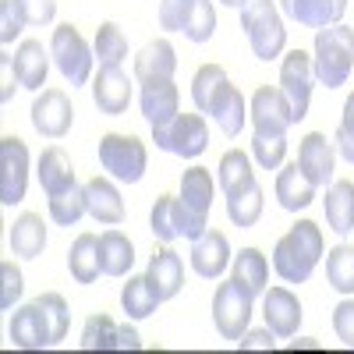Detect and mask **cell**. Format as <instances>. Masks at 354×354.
<instances>
[{
	"mask_svg": "<svg viewBox=\"0 0 354 354\" xmlns=\"http://www.w3.org/2000/svg\"><path fill=\"white\" fill-rule=\"evenodd\" d=\"M252 301H255V294L248 287H241L234 277L216 287V294H213V322H216L223 340H234V344L241 340V333L252 322Z\"/></svg>",
	"mask_w": 354,
	"mask_h": 354,
	"instance_id": "cell-8",
	"label": "cell"
},
{
	"mask_svg": "<svg viewBox=\"0 0 354 354\" xmlns=\"http://www.w3.org/2000/svg\"><path fill=\"white\" fill-rule=\"evenodd\" d=\"M153 142L163 153H174L181 160H195V156L205 153V145H209V128H205L202 113H177L174 121L153 128Z\"/></svg>",
	"mask_w": 354,
	"mask_h": 354,
	"instance_id": "cell-6",
	"label": "cell"
},
{
	"mask_svg": "<svg viewBox=\"0 0 354 354\" xmlns=\"http://www.w3.org/2000/svg\"><path fill=\"white\" fill-rule=\"evenodd\" d=\"M50 57L43 50V43L36 39H25L18 50H15V71L21 78V88H28V93H39V88L46 85V71H50Z\"/></svg>",
	"mask_w": 354,
	"mask_h": 354,
	"instance_id": "cell-25",
	"label": "cell"
},
{
	"mask_svg": "<svg viewBox=\"0 0 354 354\" xmlns=\"http://www.w3.org/2000/svg\"><path fill=\"white\" fill-rule=\"evenodd\" d=\"M192 100L202 113H209L216 128L227 138H238L245 121H248V103L238 88L230 85L227 71L220 64H202L192 78Z\"/></svg>",
	"mask_w": 354,
	"mask_h": 354,
	"instance_id": "cell-2",
	"label": "cell"
},
{
	"mask_svg": "<svg viewBox=\"0 0 354 354\" xmlns=\"http://www.w3.org/2000/svg\"><path fill=\"white\" fill-rule=\"evenodd\" d=\"M96 57L100 68H121V61H128V36L117 21H103L96 28Z\"/></svg>",
	"mask_w": 354,
	"mask_h": 354,
	"instance_id": "cell-36",
	"label": "cell"
},
{
	"mask_svg": "<svg viewBox=\"0 0 354 354\" xmlns=\"http://www.w3.org/2000/svg\"><path fill=\"white\" fill-rule=\"evenodd\" d=\"M145 280H149V287L160 294V301L177 298L181 287H185V262H181V255H177L170 245L156 248L153 259H149V270H145Z\"/></svg>",
	"mask_w": 354,
	"mask_h": 354,
	"instance_id": "cell-19",
	"label": "cell"
},
{
	"mask_svg": "<svg viewBox=\"0 0 354 354\" xmlns=\"http://www.w3.org/2000/svg\"><path fill=\"white\" fill-rule=\"evenodd\" d=\"M326 280L340 294H354V245H337L326 252Z\"/></svg>",
	"mask_w": 354,
	"mask_h": 354,
	"instance_id": "cell-37",
	"label": "cell"
},
{
	"mask_svg": "<svg viewBox=\"0 0 354 354\" xmlns=\"http://www.w3.org/2000/svg\"><path fill=\"white\" fill-rule=\"evenodd\" d=\"M93 100L100 106V113L106 117H121L131 103V82L121 68H100L96 82H93Z\"/></svg>",
	"mask_w": 354,
	"mask_h": 354,
	"instance_id": "cell-21",
	"label": "cell"
},
{
	"mask_svg": "<svg viewBox=\"0 0 354 354\" xmlns=\"http://www.w3.org/2000/svg\"><path fill=\"white\" fill-rule=\"evenodd\" d=\"M230 262V241L220 230H205L202 238L192 241V270L205 280H216Z\"/></svg>",
	"mask_w": 354,
	"mask_h": 354,
	"instance_id": "cell-20",
	"label": "cell"
},
{
	"mask_svg": "<svg viewBox=\"0 0 354 354\" xmlns=\"http://www.w3.org/2000/svg\"><path fill=\"white\" fill-rule=\"evenodd\" d=\"M100 163L110 177H117V181H124V185H135V181H142L149 153H145L142 138L110 131V135L100 138Z\"/></svg>",
	"mask_w": 354,
	"mask_h": 354,
	"instance_id": "cell-7",
	"label": "cell"
},
{
	"mask_svg": "<svg viewBox=\"0 0 354 354\" xmlns=\"http://www.w3.org/2000/svg\"><path fill=\"white\" fill-rule=\"evenodd\" d=\"M298 167L301 174L308 177V181L315 188L322 185H333V170H337V145L322 135V131H312L301 138L298 145Z\"/></svg>",
	"mask_w": 354,
	"mask_h": 354,
	"instance_id": "cell-16",
	"label": "cell"
},
{
	"mask_svg": "<svg viewBox=\"0 0 354 354\" xmlns=\"http://www.w3.org/2000/svg\"><path fill=\"white\" fill-rule=\"evenodd\" d=\"M11 252L18 259H39L46 248V223L39 213H21L11 227Z\"/></svg>",
	"mask_w": 354,
	"mask_h": 354,
	"instance_id": "cell-29",
	"label": "cell"
},
{
	"mask_svg": "<svg viewBox=\"0 0 354 354\" xmlns=\"http://www.w3.org/2000/svg\"><path fill=\"white\" fill-rule=\"evenodd\" d=\"M75 121V106L61 88H43L32 103V124L43 138H64Z\"/></svg>",
	"mask_w": 354,
	"mask_h": 354,
	"instance_id": "cell-15",
	"label": "cell"
},
{
	"mask_svg": "<svg viewBox=\"0 0 354 354\" xmlns=\"http://www.w3.org/2000/svg\"><path fill=\"white\" fill-rule=\"evenodd\" d=\"M241 28L259 61H277L287 46V28L273 0H248L241 8Z\"/></svg>",
	"mask_w": 354,
	"mask_h": 354,
	"instance_id": "cell-5",
	"label": "cell"
},
{
	"mask_svg": "<svg viewBox=\"0 0 354 354\" xmlns=\"http://www.w3.org/2000/svg\"><path fill=\"white\" fill-rule=\"evenodd\" d=\"M220 4H227V8H245L248 0H220Z\"/></svg>",
	"mask_w": 354,
	"mask_h": 354,
	"instance_id": "cell-51",
	"label": "cell"
},
{
	"mask_svg": "<svg viewBox=\"0 0 354 354\" xmlns=\"http://www.w3.org/2000/svg\"><path fill=\"white\" fill-rule=\"evenodd\" d=\"M25 25H28V21H25V15H21V8H18V0H0V43L11 46L15 36L21 32Z\"/></svg>",
	"mask_w": 354,
	"mask_h": 354,
	"instance_id": "cell-45",
	"label": "cell"
},
{
	"mask_svg": "<svg viewBox=\"0 0 354 354\" xmlns=\"http://www.w3.org/2000/svg\"><path fill=\"white\" fill-rule=\"evenodd\" d=\"M312 198H315V185L301 174L298 160L287 163L277 174V202L283 205L287 213H298V209H305V205H312Z\"/></svg>",
	"mask_w": 354,
	"mask_h": 354,
	"instance_id": "cell-27",
	"label": "cell"
},
{
	"mask_svg": "<svg viewBox=\"0 0 354 354\" xmlns=\"http://www.w3.org/2000/svg\"><path fill=\"white\" fill-rule=\"evenodd\" d=\"M227 216L234 220V227H255L262 216V188H248L241 195H230L227 198Z\"/></svg>",
	"mask_w": 354,
	"mask_h": 354,
	"instance_id": "cell-39",
	"label": "cell"
},
{
	"mask_svg": "<svg viewBox=\"0 0 354 354\" xmlns=\"http://www.w3.org/2000/svg\"><path fill=\"white\" fill-rule=\"evenodd\" d=\"M312 71L326 88H340L354 71V28L347 25H326L315 28V57Z\"/></svg>",
	"mask_w": 354,
	"mask_h": 354,
	"instance_id": "cell-4",
	"label": "cell"
},
{
	"mask_svg": "<svg viewBox=\"0 0 354 354\" xmlns=\"http://www.w3.org/2000/svg\"><path fill=\"white\" fill-rule=\"evenodd\" d=\"M68 322H71L68 301L50 290L15 312L8 333H11L15 347H21V351H43V347H57L68 337Z\"/></svg>",
	"mask_w": 354,
	"mask_h": 354,
	"instance_id": "cell-1",
	"label": "cell"
},
{
	"mask_svg": "<svg viewBox=\"0 0 354 354\" xmlns=\"http://www.w3.org/2000/svg\"><path fill=\"white\" fill-rule=\"evenodd\" d=\"M15 82L21 85V78H18V71H15V57H11V53H0V103H11Z\"/></svg>",
	"mask_w": 354,
	"mask_h": 354,
	"instance_id": "cell-48",
	"label": "cell"
},
{
	"mask_svg": "<svg viewBox=\"0 0 354 354\" xmlns=\"http://www.w3.org/2000/svg\"><path fill=\"white\" fill-rule=\"evenodd\" d=\"M262 315L277 337H294L301 326V301L287 287H270L262 294Z\"/></svg>",
	"mask_w": 354,
	"mask_h": 354,
	"instance_id": "cell-18",
	"label": "cell"
},
{
	"mask_svg": "<svg viewBox=\"0 0 354 354\" xmlns=\"http://www.w3.org/2000/svg\"><path fill=\"white\" fill-rule=\"evenodd\" d=\"M185 202V209L209 227V209H213V174L205 167H188L181 174V195H177Z\"/></svg>",
	"mask_w": 354,
	"mask_h": 354,
	"instance_id": "cell-22",
	"label": "cell"
},
{
	"mask_svg": "<svg viewBox=\"0 0 354 354\" xmlns=\"http://www.w3.org/2000/svg\"><path fill=\"white\" fill-rule=\"evenodd\" d=\"M85 213H88V209H85V188L71 185V188H64L61 195H50V220H53L57 227H75Z\"/></svg>",
	"mask_w": 354,
	"mask_h": 354,
	"instance_id": "cell-38",
	"label": "cell"
},
{
	"mask_svg": "<svg viewBox=\"0 0 354 354\" xmlns=\"http://www.w3.org/2000/svg\"><path fill=\"white\" fill-rule=\"evenodd\" d=\"M298 347H308V351H319V344H315V340H294V344H290V351H298Z\"/></svg>",
	"mask_w": 354,
	"mask_h": 354,
	"instance_id": "cell-50",
	"label": "cell"
},
{
	"mask_svg": "<svg viewBox=\"0 0 354 354\" xmlns=\"http://www.w3.org/2000/svg\"><path fill=\"white\" fill-rule=\"evenodd\" d=\"M277 333L266 326V330H245L241 333V340H238V347L241 351H273L277 347V340H273Z\"/></svg>",
	"mask_w": 354,
	"mask_h": 354,
	"instance_id": "cell-49",
	"label": "cell"
},
{
	"mask_svg": "<svg viewBox=\"0 0 354 354\" xmlns=\"http://www.w3.org/2000/svg\"><path fill=\"white\" fill-rule=\"evenodd\" d=\"M326 223L340 238L354 230V181H333L326 188Z\"/></svg>",
	"mask_w": 354,
	"mask_h": 354,
	"instance_id": "cell-32",
	"label": "cell"
},
{
	"mask_svg": "<svg viewBox=\"0 0 354 354\" xmlns=\"http://www.w3.org/2000/svg\"><path fill=\"white\" fill-rule=\"evenodd\" d=\"M333 330L344 340V347H354V298L351 294L333 308Z\"/></svg>",
	"mask_w": 354,
	"mask_h": 354,
	"instance_id": "cell-46",
	"label": "cell"
},
{
	"mask_svg": "<svg viewBox=\"0 0 354 354\" xmlns=\"http://www.w3.org/2000/svg\"><path fill=\"white\" fill-rule=\"evenodd\" d=\"M135 262V245L128 234L121 230H103L100 234V266H103V277H128Z\"/></svg>",
	"mask_w": 354,
	"mask_h": 354,
	"instance_id": "cell-28",
	"label": "cell"
},
{
	"mask_svg": "<svg viewBox=\"0 0 354 354\" xmlns=\"http://www.w3.org/2000/svg\"><path fill=\"white\" fill-rule=\"evenodd\" d=\"M21 270L15 262H0V308H15V301L21 298Z\"/></svg>",
	"mask_w": 354,
	"mask_h": 354,
	"instance_id": "cell-44",
	"label": "cell"
},
{
	"mask_svg": "<svg viewBox=\"0 0 354 354\" xmlns=\"http://www.w3.org/2000/svg\"><path fill=\"white\" fill-rule=\"evenodd\" d=\"M234 280L241 287H248L255 298L266 294V283H270V262L259 248H241V255H234Z\"/></svg>",
	"mask_w": 354,
	"mask_h": 354,
	"instance_id": "cell-35",
	"label": "cell"
},
{
	"mask_svg": "<svg viewBox=\"0 0 354 354\" xmlns=\"http://www.w3.org/2000/svg\"><path fill=\"white\" fill-rule=\"evenodd\" d=\"M18 8H21V15H25L28 25H50L53 15H57L53 0H18Z\"/></svg>",
	"mask_w": 354,
	"mask_h": 354,
	"instance_id": "cell-47",
	"label": "cell"
},
{
	"mask_svg": "<svg viewBox=\"0 0 354 354\" xmlns=\"http://www.w3.org/2000/svg\"><path fill=\"white\" fill-rule=\"evenodd\" d=\"M312 82H315V71H312V57L305 50H290L280 64V88L290 103V113H294V124L308 113V103H312Z\"/></svg>",
	"mask_w": 354,
	"mask_h": 354,
	"instance_id": "cell-12",
	"label": "cell"
},
{
	"mask_svg": "<svg viewBox=\"0 0 354 354\" xmlns=\"http://www.w3.org/2000/svg\"><path fill=\"white\" fill-rule=\"evenodd\" d=\"M39 185L46 195H61L64 188L75 185V167L68 160V153L61 149V145H50V149H43L39 156Z\"/></svg>",
	"mask_w": 354,
	"mask_h": 354,
	"instance_id": "cell-31",
	"label": "cell"
},
{
	"mask_svg": "<svg viewBox=\"0 0 354 354\" xmlns=\"http://www.w3.org/2000/svg\"><path fill=\"white\" fill-rule=\"evenodd\" d=\"M216 32V11H213V0H195V11L185 25V36L192 43H209Z\"/></svg>",
	"mask_w": 354,
	"mask_h": 354,
	"instance_id": "cell-40",
	"label": "cell"
},
{
	"mask_svg": "<svg viewBox=\"0 0 354 354\" xmlns=\"http://www.w3.org/2000/svg\"><path fill=\"white\" fill-rule=\"evenodd\" d=\"M82 351H138L142 347V337L135 333V326H121L113 322L110 315H88L85 326H82Z\"/></svg>",
	"mask_w": 354,
	"mask_h": 354,
	"instance_id": "cell-14",
	"label": "cell"
},
{
	"mask_svg": "<svg viewBox=\"0 0 354 354\" xmlns=\"http://www.w3.org/2000/svg\"><path fill=\"white\" fill-rule=\"evenodd\" d=\"M280 8L287 18H294L298 25L308 28H326L337 25L347 11V0H280Z\"/></svg>",
	"mask_w": 354,
	"mask_h": 354,
	"instance_id": "cell-24",
	"label": "cell"
},
{
	"mask_svg": "<svg viewBox=\"0 0 354 354\" xmlns=\"http://www.w3.org/2000/svg\"><path fill=\"white\" fill-rule=\"evenodd\" d=\"M333 145H337V153L354 167V93H351L347 103H344V117H340V128H337Z\"/></svg>",
	"mask_w": 354,
	"mask_h": 354,
	"instance_id": "cell-43",
	"label": "cell"
},
{
	"mask_svg": "<svg viewBox=\"0 0 354 354\" xmlns=\"http://www.w3.org/2000/svg\"><path fill=\"white\" fill-rule=\"evenodd\" d=\"M85 209L93 220L100 223H110L117 227L124 220V202H121V192H117L113 181H106V177H93V181H85Z\"/></svg>",
	"mask_w": 354,
	"mask_h": 354,
	"instance_id": "cell-23",
	"label": "cell"
},
{
	"mask_svg": "<svg viewBox=\"0 0 354 354\" xmlns=\"http://www.w3.org/2000/svg\"><path fill=\"white\" fill-rule=\"evenodd\" d=\"M50 53H53L57 71H61V75L71 82V88L88 82V75H93V50H88V43L82 39V32H78L75 25L53 28Z\"/></svg>",
	"mask_w": 354,
	"mask_h": 354,
	"instance_id": "cell-9",
	"label": "cell"
},
{
	"mask_svg": "<svg viewBox=\"0 0 354 354\" xmlns=\"http://www.w3.org/2000/svg\"><path fill=\"white\" fill-rule=\"evenodd\" d=\"M248 113H252L255 135H262V138H283L287 128L294 124V113H290V103L283 96V88H270V85L255 88Z\"/></svg>",
	"mask_w": 354,
	"mask_h": 354,
	"instance_id": "cell-11",
	"label": "cell"
},
{
	"mask_svg": "<svg viewBox=\"0 0 354 354\" xmlns=\"http://www.w3.org/2000/svg\"><path fill=\"white\" fill-rule=\"evenodd\" d=\"M192 11H195V0H160V25L167 32H185Z\"/></svg>",
	"mask_w": 354,
	"mask_h": 354,
	"instance_id": "cell-42",
	"label": "cell"
},
{
	"mask_svg": "<svg viewBox=\"0 0 354 354\" xmlns=\"http://www.w3.org/2000/svg\"><path fill=\"white\" fill-rule=\"evenodd\" d=\"M326 241H322V230L312 220H298L273 248V270L283 283H305L312 277V270L319 266Z\"/></svg>",
	"mask_w": 354,
	"mask_h": 354,
	"instance_id": "cell-3",
	"label": "cell"
},
{
	"mask_svg": "<svg viewBox=\"0 0 354 354\" xmlns=\"http://www.w3.org/2000/svg\"><path fill=\"white\" fill-rule=\"evenodd\" d=\"M142 117L149 121L153 128L156 124H167L181 113V93H177L174 78H156V82H142Z\"/></svg>",
	"mask_w": 354,
	"mask_h": 354,
	"instance_id": "cell-17",
	"label": "cell"
},
{
	"mask_svg": "<svg viewBox=\"0 0 354 354\" xmlns=\"http://www.w3.org/2000/svg\"><path fill=\"white\" fill-rule=\"evenodd\" d=\"M177 71V53L167 39L145 43L135 57V78L138 82H156V78H174Z\"/></svg>",
	"mask_w": 354,
	"mask_h": 354,
	"instance_id": "cell-26",
	"label": "cell"
},
{
	"mask_svg": "<svg viewBox=\"0 0 354 354\" xmlns=\"http://www.w3.org/2000/svg\"><path fill=\"white\" fill-rule=\"evenodd\" d=\"M68 270L78 283H93L100 273H103V266H100V238L96 234H78L71 252H68Z\"/></svg>",
	"mask_w": 354,
	"mask_h": 354,
	"instance_id": "cell-33",
	"label": "cell"
},
{
	"mask_svg": "<svg viewBox=\"0 0 354 354\" xmlns=\"http://www.w3.org/2000/svg\"><path fill=\"white\" fill-rule=\"evenodd\" d=\"M28 185V145L15 135L0 138V202L15 205L25 198Z\"/></svg>",
	"mask_w": 354,
	"mask_h": 354,
	"instance_id": "cell-13",
	"label": "cell"
},
{
	"mask_svg": "<svg viewBox=\"0 0 354 354\" xmlns=\"http://www.w3.org/2000/svg\"><path fill=\"white\" fill-rule=\"evenodd\" d=\"M252 156H255V163L262 170H277L283 163V156H287V138H262V135H255L252 138Z\"/></svg>",
	"mask_w": 354,
	"mask_h": 354,
	"instance_id": "cell-41",
	"label": "cell"
},
{
	"mask_svg": "<svg viewBox=\"0 0 354 354\" xmlns=\"http://www.w3.org/2000/svg\"><path fill=\"white\" fill-rule=\"evenodd\" d=\"M220 174H216V185H220V192L230 198V195H241V192H248V188H255L259 181H255V170H252V160L241 153V149H230V153H223V160H220V167H216Z\"/></svg>",
	"mask_w": 354,
	"mask_h": 354,
	"instance_id": "cell-30",
	"label": "cell"
},
{
	"mask_svg": "<svg viewBox=\"0 0 354 354\" xmlns=\"http://www.w3.org/2000/svg\"><path fill=\"white\" fill-rule=\"evenodd\" d=\"M160 305H163L160 294L149 287L145 273L142 277H128V283L121 287V308H124L128 319H149Z\"/></svg>",
	"mask_w": 354,
	"mask_h": 354,
	"instance_id": "cell-34",
	"label": "cell"
},
{
	"mask_svg": "<svg viewBox=\"0 0 354 354\" xmlns=\"http://www.w3.org/2000/svg\"><path fill=\"white\" fill-rule=\"evenodd\" d=\"M149 230L156 234L160 245H170V241H177V238L195 241V238H202L209 227L198 223V220L185 209V202L177 198V195H160L156 205H153V213H149Z\"/></svg>",
	"mask_w": 354,
	"mask_h": 354,
	"instance_id": "cell-10",
	"label": "cell"
}]
</instances>
